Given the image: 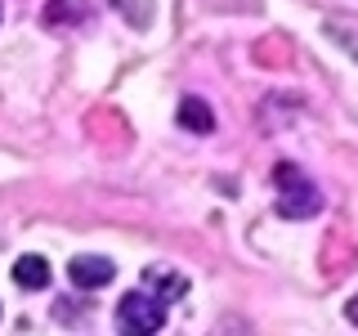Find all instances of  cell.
Returning a JSON list of instances; mask_svg holds the SVG:
<instances>
[{"label":"cell","mask_w":358,"mask_h":336,"mask_svg":"<svg viewBox=\"0 0 358 336\" xmlns=\"http://www.w3.org/2000/svg\"><path fill=\"white\" fill-rule=\"evenodd\" d=\"M273 184H278V216L282 220H309L322 211V193L313 188V179H305L296 166H278L273 171Z\"/></svg>","instance_id":"1"},{"label":"cell","mask_w":358,"mask_h":336,"mask_svg":"<svg viewBox=\"0 0 358 336\" xmlns=\"http://www.w3.org/2000/svg\"><path fill=\"white\" fill-rule=\"evenodd\" d=\"M117 328L121 332H162L166 328V300L148 296V291H130V296H121L117 305Z\"/></svg>","instance_id":"2"},{"label":"cell","mask_w":358,"mask_h":336,"mask_svg":"<svg viewBox=\"0 0 358 336\" xmlns=\"http://www.w3.org/2000/svg\"><path fill=\"white\" fill-rule=\"evenodd\" d=\"M67 278L81 291H94V287H108L112 278H117V265H112L108 255H76V260L67 265Z\"/></svg>","instance_id":"3"},{"label":"cell","mask_w":358,"mask_h":336,"mask_svg":"<svg viewBox=\"0 0 358 336\" xmlns=\"http://www.w3.org/2000/svg\"><path fill=\"white\" fill-rule=\"evenodd\" d=\"M14 283L27 287V291L50 287V260H45V255H18L14 260Z\"/></svg>","instance_id":"4"},{"label":"cell","mask_w":358,"mask_h":336,"mask_svg":"<svg viewBox=\"0 0 358 336\" xmlns=\"http://www.w3.org/2000/svg\"><path fill=\"white\" fill-rule=\"evenodd\" d=\"M179 126L193 130V134H210L215 130V112H210L206 99H184L179 104Z\"/></svg>","instance_id":"5"},{"label":"cell","mask_w":358,"mask_h":336,"mask_svg":"<svg viewBox=\"0 0 358 336\" xmlns=\"http://www.w3.org/2000/svg\"><path fill=\"white\" fill-rule=\"evenodd\" d=\"M45 22H50V27L85 22V0H50V5H45Z\"/></svg>","instance_id":"6"},{"label":"cell","mask_w":358,"mask_h":336,"mask_svg":"<svg viewBox=\"0 0 358 336\" xmlns=\"http://www.w3.org/2000/svg\"><path fill=\"white\" fill-rule=\"evenodd\" d=\"M112 5L121 9V18L130 22V27H152V9H157V0H112Z\"/></svg>","instance_id":"7"},{"label":"cell","mask_w":358,"mask_h":336,"mask_svg":"<svg viewBox=\"0 0 358 336\" xmlns=\"http://www.w3.org/2000/svg\"><path fill=\"white\" fill-rule=\"evenodd\" d=\"M327 36L341 45L345 54H350V59H358V31L354 27H341V22H327Z\"/></svg>","instance_id":"8"},{"label":"cell","mask_w":358,"mask_h":336,"mask_svg":"<svg viewBox=\"0 0 358 336\" xmlns=\"http://www.w3.org/2000/svg\"><path fill=\"white\" fill-rule=\"evenodd\" d=\"M143 278H148V283H162V300H175V296H184V278H162V274H152V269H148V274H143Z\"/></svg>","instance_id":"9"},{"label":"cell","mask_w":358,"mask_h":336,"mask_svg":"<svg viewBox=\"0 0 358 336\" xmlns=\"http://www.w3.org/2000/svg\"><path fill=\"white\" fill-rule=\"evenodd\" d=\"M345 318H350L354 328H358V296H350V305H345Z\"/></svg>","instance_id":"10"}]
</instances>
